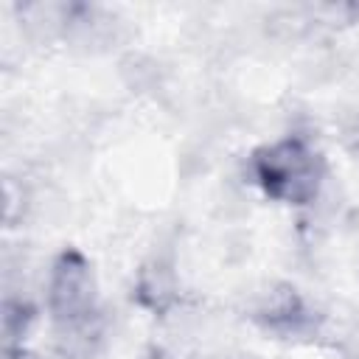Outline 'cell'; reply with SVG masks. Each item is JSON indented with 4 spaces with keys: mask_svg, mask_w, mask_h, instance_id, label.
Returning a JSON list of instances; mask_svg holds the SVG:
<instances>
[{
    "mask_svg": "<svg viewBox=\"0 0 359 359\" xmlns=\"http://www.w3.org/2000/svg\"><path fill=\"white\" fill-rule=\"evenodd\" d=\"M247 171L261 194L272 202L306 208L320 196L328 177V163L309 137L283 135L252 149L247 157Z\"/></svg>",
    "mask_w": 359,
    "mask_h": 359,
    "instance_id": "cell-1",
    "label": "cell"
},
{
    "mask_svg": "<svg viewBox=\"0 0 359 359\" xmlns=\"http://www.w3.org/2000/svg\"><path fill=\"white\" fill-rule=\"evenodd\" d=\"M3 359H39V356L20 345V348H3Z\"/></svg>",
    "mask_w": 359,
    "mask_h": 359,
    "instance_id": "cell-6",
    "label": "cell"
},
{
    "mask_svg": "<svg viewBox=\"0 0 359 359\" xmlns=\"http://www.w3.org/2000/svg\"><path fill=\"white\" fill-rule=\"evenodd\" d=\"M351 146H353V151L359 154V123H356V129L351 132Z\"/></svg>",
    "mask_w": 359,
    "mask_h": 359,
    "instance_id": "cell-7",
    "label": "cell"
},
{
    "mask_svg": "<svg viewBox=\"0 0 359 359\" xmlns=\"http://www.w3.org/2000/svg\"><path fill=\"white\" fill-rule=\"evenodd\" d=\"M36 317V309L22 297H6L3 300V339L6 348H20L31 323Z\"/></svg>",
    "mask_w": 359,
    "mask_h": 359,
    "instance_id": "cell-5",
    "label": "cell"
},
{
    "mask_svg": "<svg viewBox=\"0 0 359 359\" xmlns=\"http://www.w3.org/2000/svg\"><path fill=\"white\" fill-rule=\"evenodd\" d=\"M132 300L149 314H165L180 300V278L165 255H151L140 264L132 283Z\"/></svg>",
    "mask_w": 359,
    "mask_h": 359,
    "instance_id": "cell-4",
    "label": "cell"
},
{
    "mask_svg": "<svg viewBox=\"0 0 359 359\" xmlns=\"http://www.w3.org/2000/svg\"><path fill=\"white\" fill-rule=\"evenodd\" d=\"M45 306L56 331H67L101 320L95 269L93 261L79 247H65L62 252H56L48 269Z\"/></svg>",
    "mask_w": 359,
    "mask_h": 359,
    "instance_id": "cell-2",
    "label": "cell"
},
{
    "mask_svg": "<svg viewBox=\"0 0 359 359\" xmlns=\"http://www.w3.org/2000/svg\"><path fill=\"white\" fill-rule=\"evenodd\" d=\"M250 317L255 320V325L283 339L320 334L325 323V317L317 314L292 283H272L266 292H261L258 300L252 303Z\"/></svg>",
    "mask_w": 359,
    "mask_h": 359,
    "instance_id": "cell-3",
    "label": "cell"
},
{
    "mask_svg": "<svg viewBox=\"0 0 359 359\" xmlns=\"http://www.w3.org/2000/svg\"><path fill=\"white\" fill-rule=\"evenodd\" d=\"M146 359H163V356H146Z\"/></svg>",
    "mask_w": 359,
    "mask_h": 359,
    "instance_id": "cell-8",
    "label": "cell"
}]
</instances>
